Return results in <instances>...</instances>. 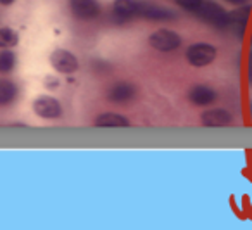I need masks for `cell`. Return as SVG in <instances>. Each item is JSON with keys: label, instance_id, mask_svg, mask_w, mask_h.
I'll use <instances>...</instances> for the list:
<instances>
[{"label": "cell", "instance_id": "obj_1", "mask_svg": "<svg viewBox=\"0 0 252 230\" xmlns=\"http://www.w3.org/2000/svg\"><path fill=\"white\" fill-rule=\"evenodd\" d=\"M200 19L204 23L211 26H216V28H226L230 26V12H226L220 4L213 2V0H204L202 7L197 12Z\"/></svg>", "mask_w": 252, "mask_h": 230}, {"label": "cell", "instance_id": "obj_2", "mask_svg": "<svg viewBox=\"0 0 252 230\" xmlns=\"http://www.w3.org/2000/svg\"><path fill=\"white\" fill-rule=\"evenodd\" d=\"M187 61L189 64H192L193 68H204L209 66L218 56L216 47H213L211 43H193L187 49Z\"/></svg>", "mask_w": 252, "mask_h": 230}, {"label": "cell", "instance_id": "obj_3", "mask_svg": "<svg viewBox=\"0 0 252 230\" xmlns=\"http://www.w3.org/2000/svg\"><path fill=\"white\" fill-rule=\"evenodd\" d=\"M149 43L159 52H173L182 45V37L171 30H158L149 37Z\"/></svg>", "mask_w": 252, "mask_h": 230}, {"label": "cell", "instance_id": "obj_4", "mask_svg": "<svg viewBox=\"0 0 252 230\" xmlns=\"http://www.w3.org/2000/svg\"><path fill=\"white\" fill-rule=\"evenodd\" d=\"M69 11L80 21H92L100 16V4L98 0H69Z\"/></svg>", "mask_w": 252, "mask_h": 230}, {"label": "cell", "instance_id": "obj_5", "mask_svg": "<svg viewBox=\"0 0 252 230\" xmlns=\"http://www.w3.org/2000/svg\"><path fill=\"white\" fill-rule=\"evenodd\" d=\"M33 111L42 119H57L63 115V106L50 95H40L33 101Z\"/></svg>", "mask_w": 252, "mask_h": 230}, {"label": "cell", "instance_id": "obj_6", "mask_svg": "<svg viewBox=\"0 0 252 230\" xmlns=\"http://www.w3.org/2000/svg\"><path fill=\"white\" fill-rule=\"evenodd\" d=\"M50 64H52L57 73H63V75H73L74 71H78V68H80V63H78L76 56L66 49L54 50V52L50 54Z\"/></svg>", "mask_w": 252, "mask_h": 230}, {"label": "cell", "instance_id": "obj_7", "mask_svg": "<svg viewBox=\"0 0 252 230\" xmlns=\"http://www.w3.org/2000/svg\"><path fill=\"white\" fill-rule=\"evenodd\" d=\"M138 18L151 19V21H171V19H176V14H175V11H171V9H168V7L140 2Z\"/></svg>", "mask_w": 252, "mask_h": 230}, {"label": "cell", "instance_id": "obj_8", "mask_svg": "<svg viewBox=\"0 0 252 230\" xmlns=\"http://www.w3.org/2000/svg\"><path fill=\"white\" fill-rule=\"evenodd\" d=\"M140 0H114L112 4V14L119 23H126L138 16Z\"/></svg>", "mask_w": 252, "mask_h": 230}, {"label": "cell", "instance_id": "obj_9", "mask_svg": "<svg viewBox=\"0 0 252 230\" xmlns=\"http://www.w3.org/2000/svg\"><path fill=\"white\" fill-rule=\"evenodd\" d=\"M135 95H137V87L130 81H118L107 92V99L111 102H116V104L130 102Z\"/></svg>", "mask_w": 252, "mask_h": 230}, {"label": "cell", "instance_id": "obj_10", "mask_svg": "<svg viewBox=\"0 0 252 230\" xmlns=\"http://www.w3.org/2000/svg\"><path fill=\"white\" fill-rule=\"evenodd\" d=\"M233 121V116L226 109H209L200 116V123L204 126H228Z\"/></svg>", "mask_w": 252, "mask_h": 230}, {"label": "cell", "instance_id": "obj_11", "mask_svg": "<svg viewBox=\"0 0 252 230\" xmlns=\"http://www.w3.org/2000/svg\"><path fill=\"white\" fill-rule=\"evenodd\" d=\"M189 99L195 106H209L216 101V92L211 87H207V85H195L190 90Z\"/></svg>", "mask_w": 252, "mask_h": 230}, {"label": "cell", "instance_id": "obj_12", "mask_svg": "<svg viewBox=\"0 0 252 230\" xmlns=\"http://www.w3.org/2000/svg\"><path fill=\"white\" fill-rule=\"evenodd\" d=\"M95 126L100 128H121V126H130V119L116 113H104V115L95 118Z\"/></svg>", "mask_w": 252, "mask_h": 230}, {"label": "cell", "instance_id": "obj_13", "mask_svg": "<svg viewBox=\"0 0 252 230\" xmlns=\"http://www.w3.org/2000/svg\"><path fill=\"white\" fill-rule=\"evenodd\" d=\"M19 88L12 80H0V108L11 106L18 99Z\"/></svg>", "mask_w": 252, "mask_h": 230}, {"label": "cell", "instance_id": "obj_14", "mask_svg": "<svg viewBox=\"0 0 252 230\" xmlns=\"http://www.w3.org/2000/svg\"><path fill=\"white\" fill-rule=\"evenodd\" d=\"M249 18H251V7L249 5H240V9L230 12V26H235L238 35H244L245 28H247Z\"/></svg>", "mask_w": 252, "mask_h": 230}, {"label": "cell", "instance_id": "obj_15", "mask_svg": "<svg viewBox=\"0 0 252 230\" xmlns=\"http://www.w3.org/2000/svg\"><path fill=\"white\" fill-rule=\"evenodd\" d=\"M19 43V35L9 26L0 28V49H14Z\"/></svg>", "mask_w": 252, "mask_h": 230}, {"label": "cell", "instance_id": "obj_16", "mask_svg": "<svg viewBox=\"0 0 252 230\" xmlns=\"http://www.w3.org/2000/svg\"><path fill=\"white\" fill-rule=\"evenodd\" d=\"M18 57L12 49H0V73H11L16 68Z\"/></svg>", "mask_w": 252, "mask_h": 230}, {"label": "cell", "instance_id": "obj_17", "mask_svg": "<svg viewBox=\"0 0 252 230\" xmlns=\"http://www.w3.org/2000/svg\"><path fill=\"white\" fill-rule=\"evenodd\" d=\"M175 2L183 9V11L192 12V14H197L199 9L202 7V4H204V0H175Z\"/></svg>", "mask_w": 252, "mask_h": 230}, {"label": "cell", "instance_id": "obj_18", "mask_svg": "<svg viewBox=\"0 0 252 230\" xmlns=\"http://www.w3.org/2000/svg\"><path fill=\"white\" fill-rule=\"evenodd\" d=\"M59 78H54V77H47L45 78V87L49 88V90H54V88L59 87Z\"/></svg>", "mask_w": 252, "mask_h": 230}, {"label": "cell", "instance_id": "obj_19", "mask_svg": "<svg viewBox=\"0 0 252 230\" xmlns=\"http://www.w3.org/2000/svg\"><path fill=\"white\" fill-rule=\"evenodd\" d=\"M249 81L252 83V56H251V59H249Z\"/></svg>", "mask_w": 252, "mask_h": 230}, {"label": "cell", "instance_id": "obj_20", "mask_svg": "<svg viewBox=\"0 0 252 230\" xmlns=\"http://www.w3.org/2000/svg\"><path fill=\"white\" fill-rule=\"evenodd\" d=\"M16 0H0V5H12Z\"/></svg>", "mask_w": 252, "mask_h": 230}, {"label": "cell", "instance_id": "obj_21", "mask_svg": "<svg viewBox=\"0 0 252 230\" xmlns=\"http://www.w3.org/2000/svg\"><path fill=\"white\" fill-rule=\"evenodd\" d=\"M251 111H252V106H251Z\"/></svg>", "mask_w": 252, "mask_h": 230}, {"label": "cell", "instance_id": "obj_22", "mask_svg": "<svg viewBox=\"0 0 252 230\" xmlns=\"http://www.w3.org/2000/svg\"><path fill=\"white\" fill-rule=\"evenodd\" d=\"M251 56H252V52H251Z\"/></svg>", "mask_w": 252, "mask_h": 230}]
</instances>
